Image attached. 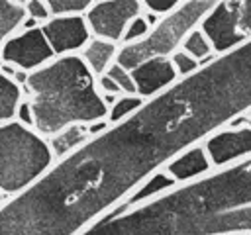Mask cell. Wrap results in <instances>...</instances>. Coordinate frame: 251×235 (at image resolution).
I'll use <instances>...</instances> for the list:
<instances>
[{
	"label": "cell",
	"mask_w": 251,
	"mask_h": 235,
	"mask_svg": "<svg viewBox=\"0 0 251 235\" xmlns=\"http://www.w3.org/2000/svg\"><path fill=\"white\" fill-rule=\"evenodd\" d=\"M251 110V39L145 98L0 204V235H80L184 149Z\"/></svg>",
	"instance_id": "6da1fadb"
},
{
	"label": "cell",
	"mask_w": 251,
	"mask_h": 235,
	"mask_svg": "<svg viewBox=\"0 0 251 235\" xmlns=\"http://www.w3.org/2000/svg\"><path fill=\"white\" fill-rule=\"evenodd\" d=\"M251 233V155L131 208H112L80 235Z\"/></svg>",
	"instance_id": "7a4b0ae2"
},
{
	"label": "cell",
	"mask_w": 251,
	"mask_h": 235,
	"mask_svg": "<svg viewBox=\"0 0 251 235\" xmlns=\"http://www.w3.org/2000/svg\"><path fill=\"white\" fill-rule=\"evenodd\" d=\"M20 88L22 98H27L31 106V127L43 137L71 123L106 119L108 114V104L96 86V76L78 53L53 57L31 70Z\"/></svg>",
	"instance_id": "3957f363"
},
{
	"label": "cell",
	"mask_w": 251,
	"mask_h": 235,
	"mask_svg": "<svg viewBox=\"0 0 251 235\" xmlns=\"http://www.w3.org/2000/svg\"><path fill=\"white\" fill-rule=\"evenodd\" d=\"M47 137L33 127L10 119L0 123V194H20L53 163Z\"/></svg>",
	"instance_id": "277c9868"
},
{
	"label": "cell",
	"mask_w": 251,
	"mask_h": 235,
	"mask_svg": "<svg viewBox=\"0 0 251 235\" xmlns=\"http://www.w3.org/2000/svg\"><path fill=\"white\" fill-rule=\"evenodd\" d=\"M214 2L216 0H182L175 10L159 18L145 37L131 43H120L116 63L124 69H133L149 57H169L180 47L184 35L202 22Z\"/></svg>",
	"instance_id": "5b68a950"
},
{
	"label": "cell",
	"mask_w": 251,
	"mask_h": 235,
	"mask_svg": "<svg viewBox=\"0 0 251 235\" xmlns=\"http://www.w3.org/2000/svg\"><path fill=\"white\" fill-rule=\"evenodd\" d=\"M198 27L222 55L251 39V0H216Z\"/></svg>",
	"instance_id": "8992f818"
},
{
	"label": "cell",
	"mask_w": 251,
	"mask_h": 235,
	"mask_svg": "<svg viewBox=\"0 0 251 235\" xmlns=\"http://www.w3.org/2000/svg\"><path fill=\"white\" fill-rule=\"evenodd\" d=\"M139 0H94L82 14L92 37L110 39L120 45L126 25L139 16Z\"/></svg>",
	"instance_id": "52a82bcc"
},
{
	"label": "cell",
	"mask_w": 251,
	"mask_h": 235,
	"mask_svg": "<svg viewBox=\"0 0 251 235\" xmlns=\"http://www.w3.org/2000/svg\"><path fill=\"white\" fill-rule=\"evenodd\" d=\"M55 55L39 25L29 29H18L0 47V61L12 63L22 70H35Z\"/></svg>",
	"instance_id": "ba28073f"
},
{
	"label": "cell",
	"mask_w": 251,
	"mask_h": 235,
	"mask_svg": "<svg viewBox=\"0 0 251 235\" xmlns=\"http://www.w3.org/2000/svg\"><path fill=\"white\" fill-rule=\"evenodd\" d=\"M214 168H222L251 155V125H224L200 143Z\"/></svg>",
	"instance_id": "9c48e42d"
},
{
	"label": "cell",
	"mask_w": 251,
	"mask_h": 235,
	"mask_svg": "<svg viewBox=\"0 0 251 235\" xmlns=\"http://www.w3.org/2000/svg\"><path fill=\"white\" fill-rule=\"evenodd\" d=\"M53 55H73L78 53L84 43L92 37L82 14H63L51 16L39 24Z\"/></svg>",
	"instance_id": "30bf717a"
},
{
	"label": "cell",
	"mask_w": 251,
	"mask_h": 235,
	"mask_svg": "<svg viewBox=\"0 0 251 235\" xmlns=\"http://www.w3.org/2000/svg\"><path fill=\"white\" fill-rule=\"evenodd\" d=\"M129 70L133 76L135 94H139L143 100L165 90L178 78L169 57H149Z\"/></svg>",
	"instance_id": "8fae6325"
},
{
	"label": "cell",
	"mask_w": 251,
	"mask_h": 235,
	"mask_svg": "<svg viewBox=\"0 0 251 235\" xmlns=\"http://www.w3.org/2000/svg\"><path fill=\"white\" fill-rule=\"evenodd\" d=\"M163 170L167 174H171V178L176 184H180V182H190L194 178H200V176L212 172L214 166H212L204 147L198 143V145H192V147L184 149L176 157H173L163 166Z\"/></svg>",
	"instance_id": "7c38bea8"
},
{
	"label": "cell",
	"mask_w": 251,
	"mask_h": 235,
	"mask_svg": "<svg viewBox=\"0 0 251 235\" xmlns=\"http://www.w3.org/2000/svg\"><path fill=\"white\" fill-rule=\"evenodd\" d=\"M116 53H118V43L102 37H90L84 43V47L78 51V57L92 70V74L98 76L104 74L108 67L116 61Z\"/></svg>",
	"instance_id": "4fadbf2b"
},
{
	"label": "cell",
	"mask_w": 251,
	"mask_h": 235,
	"mask_svg": "<svg viewBox=\"0 0 251 235\" xmlns=\"http://www.w3.org/2000/svg\"><path fill=\"white\" fill-rule=\"evenodd\" d=\"M90 131L86 127V123H71L63 129H59L57 133L47 137L49 149L53 153V159H61L65 155H69L73 149L80 147L86 139H90Z\"/></svg>",
	"instance_id": "5bb4252c"
},
{
	"label": "cell",
	"mask_w": 251,
	"mask_h": 235,
	"mask_svg": "<svg viewBox=\"0 0 251 235\" xmlns=\"http://www.w3.org/2000/svg\"><path fill=\"white\" fill-rule=\"evenodd\" d=\"M22 100V88L12 78L0 72V123L16 118L18 104Z\"/></svg>",
	"instance_id": "9a60e30c"
},
{
	"label": "cell",
	"mask_w": 251,
	"mask_h": 235,
	"mask_svg": "<svg viewBox=\"0 0 251 235\" xmlns=\"http://www.w3.org/2000/svg\"><path fill=\"white\" fill-rule=\"evenodd\" d=\"M180 49H184L188 55H192L194 59H198L200 65H206V63H210L216 57L210 39L204 35V31L198 25L184 35V39L180 43Z\"/></svg>",
	"instance_id": "2e32d148"
},
{
	"label": "cell",
	"mask_w": 251,
	"mask_h": 235,
	"mask_svg": "<svg viewBox=\"0 0 251 235\" xmlns=\"http://www.w3.org/2000/svg\"><path fill=\"white\" fill-rule=\"evenodd\" d=\"M24 16H25L24 6L12 4L8 0H0V47L12 33H16L20 29Z\"/></svg>",
	"instance_id": "e0dca14e"
},
{
	"label": "cell",
	"mask_w": 251,
	"mask_h": 235,
	"mask_svg": "<svg viewBox=\"0 0 251 235\" xmlns=\"http://www.w3.org/2000/svg\"><path fill=\"white\" fill-rule=\"evenodd\" d=\"M141 104H143V98L139 94H120V96H116V100L108 106V114H106L108 123H114V121H120L127 116H131Z\"/></svg>",
	"instance_id": "ac0fdd59"
},
{
	"label": "cell",
	"mask_w": 251,
	"mask_h": 235,
	"mask_svg": "<svg viewBox=\"0 0 251 235\" xmlns=\"http://www.w3.org/2000/svg\"><path fill=\"white\" fill-rule=\"evenodd\" d=\"M94 0H45L51 10V16L63 14H84Z\"/></svg>",
	"instance_id": "d6986e66"
},
{
	"label": "cell",
	"mask_w": 251,
	"mask_h": 235,
	"mask_svg": "<svg viewBox=\"0 0 251 235\" xmlns=\"http://www.w3.org/2000/svg\"><path fill=\"white\" fill-rule=\"evenodd\" d=\"M106 74L116 82V86L122 90V94H135V84H133V76L129 69H124L122 65H118L116 61L108 67Z\"/></svg>",
	"instance_id": "ffe728a7"
},
{
	"label": "cell",
	"mask_w": 251,
	"mask_h": 235,
	"mask_svg": "<svg viewBox=\"0 0 251 235\" xmlns=\"http://www.w3.org/2000/svg\"><path fill=\"white\" fill-rule=\"evenodd\" d=\"M169 59H171V63H173V67H175V70H176V76L180 78V76H186V74H190V72H194L198 67H200V61L198 59H194L192 55H188L184 49H176V51H173L171 55H169Z\"/></svg>",
	"instance_id": "44dd1931"
},
{
	"label": "cell",
	"mask_w": 251,
	"mask_h": 235,
	"mask_svg": "<svg viewBox=\"0 0 251 235\" xmlns=\"http://www.w3.org/2000/svg\"><path fill=\"white\" fill-rule=\"evenodd\" d=\"M141 12H143V10H141ZM149 27H151V25L145 22L143 14L135 16V18L126 25V29H124V35H122V41H120V43H131V41H137V39L145 37V33L149 31Z\"/></svg>",
	"instance_id": "7402d4cb"
},
{
	"label": "cell",
	"mask_w": 251,
	"mask_h": 235,
	"mask_svg": "<svg viewBox=\"0 0 251 235\" xmlns=\"http://www.w3.org/2000/svg\"><path fill=\"white\" fill-rule=\"evenodd\" d=\"M24 12L27 18L35 20L37 24H43L45 20L51 18V10L45 4V0H25L24 2Z\"/></svg>",
	"instance_id": "603a6c76"
},
{
	"label": "cell",
	"mask_w": 251,
	"mask_h": 235,
	"mask_svg": "<svg viewBox=\"0 0 251 235\" xmlns=\"http://www.w3.org/2000/svg\"><path fill=\"white\" fill-rule=\"evenodd\" d=\"M182 0H139V4L143 6V10H149V12H155L159 16L175 10Z\"/></svg>",
	"instance_id": "cb8c5ba5"
},
{
	"label": "cell",
	"mask_w": 251,
	"mask_h": 235,
	"mask_svg": "<svg viewBox=\"0 0 251 235\" xmlns=\"http://www.w3.org/2000/svg\"><path fill=\"white\" fill-rule=\"evenodd\" d=\"M14 119H18L20 123L31 127V123H33V116H31V106H29V100H27V98H22V100H20L18 110H16V118H14Z\"/></svg>",
	"instance_id": "d4e9b609"
},
{
	"label": "cell",
	"mask_w": 251,
	"mask_h": 235,
	"mask_svg": "<svg viewBox=\"0 0 251 235\" xmlns=\"http://www.w3.org/2000/svg\"><path fill=\"white\" fill-rule=\"evenodd\" d=\"M8 2H12V4H20V6H24V0H8Z\"/></svg>",
	"instance_id": "484cf974"
},
{
	"label": "cell",
	"mask_w": 251,
	"mask_h": 235,
	"mask_svg": "<svg viewBox=\"0 0 251 235\" xmlns=\"http://www.w3.org/2000/svg\"><path fill=\"white\" fill-rule=\"evenodd\" d=\"M241 235H251V233H241Z\"/></svg>",
	"instance_id": "4316f807"
},
{
	"label": "cell",
	"mask_w": 251,
	"mask_h": 235,
	"mask_svg": "<svg viewBox=\"0 0 251 235\" xmlns=\"http://www.w3.org/2000/svg\"><path fill=\"white\" fill-rule=\"evenodd\" d=\"M24 2H25V0H24Z\"/></svg>",
	"instance_id": "83f0119b"
}]
</instances>
